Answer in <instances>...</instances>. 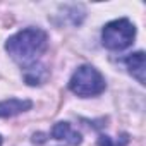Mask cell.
I'll return each mask as SVG.
<instances>
[{
    "mask_svg": "<svg viewBox=\"0 0 146 146\" xmlns=\"http://www.w3.org/2000/svg\"><path fill=\"white\" fill-rule=\"evenodd\" d=\"M48 35L40 28H26L12 35L5 41L7 53L23 67H28L46 52Z\"/></svg>",
    "mask_w": 146,
    "mask_h": 146,
    "instance_id": "1",
    "label": "cell"
},
{
    "mask_svg": "<svg viewBox=\"0 0 146 146\" xmlns=\"http://www.w3.org/2000/svg\"><path fill=\"white\" fill-rule=\"evenodd\" d=\"M105 88H107V83H105V78L102 76V72L88 64L78 67L72 78L69 79V90L81 98L98 96L105 91Z\"/></svg>",
    "mask_w": 146,
    "mask_h": 146,
    "instance_id": "2",
    "label": "cell"
},
{
    "mask_svg": "<svg viewBox=\"0 0 146 146\" xmlns=\"http://www.w3.org/2000/svg\"><path fill=\"white\" fill-rule=\"evenodd\" d=\"M134 38H136V26L125 17L110 21L102 29V43L105 48L112 52H120L129 48L134 43Z\"/></svg>",
    "mask_w": 146,
    "mask_h": 146,
    "instance_id": "3",
    "label": "cell"
},
{
    "mask_svg": "<svg viewBox=\"0 0 146 146\" xmlns=\"http://www.w3.org/2000/svg\"><path fill=\"white\" fill-rule=\"evenodd\" d=\"M124 62H125V67H127V70H129V74H131L132 78H136L139 84H144V81H146V78H144V74H146L144 52H143V50L134 52V53L127 55Z\"/></svg>",
    "mask_w": 146,
    "mask_h": 146,
    "instance_id": "4",
    "label": "cell"
},
{
    "mask_svg": "<svg viewBox=\"0 0 146 146\" xmlns=\"http://www.w3.org/2000/svg\"><path fill=\"white\" fill-rule=\"evenodd\" d=\"M52 137L57 139V141H65L70 146H78L83 141L81 134L72 129V125L69 122H57L52 127Z\"/></svg>",
    "mask_w": 146,
    "mask_h": 146,
    "instance_id": "5",
    "label": "cell"
},
{
    "mask_svg": "<svg viewBox=\"0 0 146 146\" xmlns=\"http://www.w3.org/2000/svg\"><path fill=\"white\" fill-rule=\"evenodd\" d=\"M33 107L31 100H19V98H9L0 102V119L5 117H14L23 112H28Z\"/></svg>",
    "mask_w": 146,
    "mask_h": 146,
    "instance_id": "6",
    "label": "cell"
},
{
    "mask_svg": "<svg viewBox=\"0 0 146 146\" xmlns=\"http://www.w3.org/2000/svg\"><path fill=\"white\" fill-rule=\"evenodd\" d=\"M23 76H24V81L29 84V86H40L46 81L48 78V70L45 65H41L40 62H35L28 67H24V72H23Z\"/></svg>",
    "mask_w": 146,
    "mask_h": 146,
    "instance_id": "7",
    "label": "cell"
},
{
    "mask_svg": "<svg viewBox=\"0 0 146 146\" xmlns=\"http://www.w3.org/2000/svg\"><path fill=\"white\" fill-rule=\"evenodd\" d=\"M98 146H115V144H113L112 137H108V136H100V137H98Z\"/></svg>",
    "mask_w": 146,
    "mask_h": 146,
    "instance_id": "8",
    "label": "cell"
},
{
    "mask_svg": "<svg viewBox=\"0 0 146 146\" xmlns=\"http://www.w3.org/2000/svg\"><path fill=\"white\" fill-rule=\"evenodd\" d=\"M2 143H4V139H2V136H0V146H2Z\"/></svg>",
    "mask_w": 146,
    "mask_h": 146,
    "instance_id": "9",
    "label": "cell"
}]
</instances>
